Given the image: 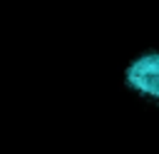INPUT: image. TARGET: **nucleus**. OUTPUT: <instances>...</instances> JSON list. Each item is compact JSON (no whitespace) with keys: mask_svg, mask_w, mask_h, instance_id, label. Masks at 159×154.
Returning a JSON list of instances; mask_svg holds the SVG:
<instances>
[{"mask_svg":"<svg viewBox=\"0 0 159 154\" xmlns=\"http://www.w3.org/2000/svg\"><path fill=\"white\" fill-rule=\"evenodd\" d=\"M127 84L147 97H159V55L147 52L144 57L134 60L127 70Z\"/></svg>","mask_w":159,"mask_h":154,"instance_id":"f257e3e1","label":"nucleus"}]
</instances>
